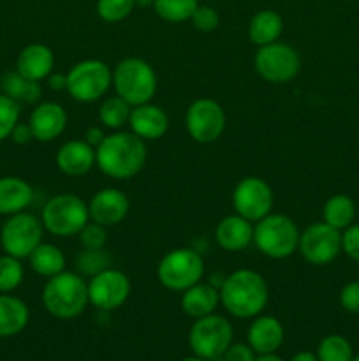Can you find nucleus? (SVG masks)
<instances>
[{
    "mask_svg": "<svg viewBox=\"0 0 359 361\" xmlns=\"http://www.w3.org/2000/svg\"><path fill=\"white\" fill-rule=\"evenodd\" d=\"M352 361H359V356H354V358H352Z\"/></svg>",
    "mask_w": 359,
    "mask_h": 361,
    "instance_id": "obj_49",
    "label": "nucleus"
},
{
    "mask_svg": "<svg viewBox=\"0 0 359 361\" xmlns=\"http://www.w3.org/2000/svg\"><path fill=\"white\" fill-rule=\"evenodd\" d=\"M132 106L123 101L118 95L104 97L102 104L99 106V120L104 127L113 130H120L125 123H129Z\"/></svg>",
    "mask_w": 359,
    "mask_h": 361,
    "instance_id": "obj_30",
    "label": "nucleus"
},
{
    "mask_svg": "<svg viewBox=\"0 0 359 361\" xmlns=\"http://www.w3.org/2000/svg\"><path fill=\"white\" fill-rule=\"evenodd\" d=\"M136 9V0H97V14L108 23H118Z\"/></svg>",
    "mask_w": 359,
    "mask_h": 361,
    "instance_id": "obj_35",
    "label": "nucleus"
},
{
    "mask_svg": "<svg viewBox=\"0 0 359 361\" xmlns=\"http://www.w3.org/2000/svg\"><path fill=\"white\" fill-rule=\"evenodd\" d=\"M215 242L227 252H241L253 243V224L241 215H227L215 228Z\"/></svg>",
    "mask_w": 359,
    "mask_h": 361,
    "instance_id": "obj_21",
    "label": "nucleus"
},
{
    "mask_svg": "<svg viewBox=\"0 0 359 361\" xmlns=\"http://www.w3.org/2000/svg\"><path fill=\"white\" fill-rule=\"evenodd\" d=\"M355 219V203L347 194H334L324 203L322 221L331 228L344 231L348 226L354 224Z\"/></svg>",
    "mask_w": 359,
    "mask_h": 361,
    "instance_id": "obj_28",
    "label": "nucleus"
},
{
    "mask_svg": "<svg viewBox=\"0 0 359 361\" xmlns=\"http://www.w3.org/2000/svg\"><path fill=\"white\" fill-rule=\"evenodd\" d=\"M218 303H220V293L211 284L197 282L196 286L182 293V309L192 319L215 314Z\"/></svg>",
    "mask_w": 359,
    "mask_h": 361,
    "instance_id": "obj_24",
    "label": "nucleus"
},
{
    "mask_svg": "<svg viewBox=\"0 0 359 361\" xmlns=\"http://www.w3.org/2000/svg\"><path fill=\"white\" fill-rule=\"evenodd\" d=\"M28 263H30V268L35 274L46 279L55 277V275L62 274V271L65 270V256H63L62 250L56 245H53V243L42 242L41 245L28 256Z\"/></svg>",
    "mask_w": 359,
    "mask_h": 361,
    "instance_id": "obj_27",
    "label": "nucleus"
},
{
    "mask_svg": "<svg viewBox=\"0 0 359 361\" xmlns=\"http://www.w3.org/2000/svg\"><path fill=\"white\" fill-rule=\"evenodd\" d=\"M83 249H104L108 243V228L90 221L77 235Z\"/></svg>",
    "mask_w": 359,
    "mask_h": 361,
    "instance_id": "obj_37",
    "label": "nucleus"
},
{
    "mask_svg": "<svg viewBox=\"0 0 359 361\" xmlns=\"http://www.w3.org/2000/svg\"><path fill=\"white\" fill-rule=\"evenodd\" d=\"M291 361H319V358H317V355H313V353L301 351L298 353V355H296Z\"/></svg>",
    "mask_w": 359,
    "mask_h": 361,
    "instance_id": "obj_45",
    "label": "nucleus"
},
{
    "mask_svg": "<svg viewBox=\"0 0 359 361\" xmlns=\"http://www.w3.org/2000/svg\"><path fill=\"white\" fill-rule=\"evenodd\" d=\"M30 321L28 305L18 296L0 293V338L14 337L27 328Z\"/></svg>",
    "mask_w": 359,
    "mask_h": 361,
    "instance_id": "obj_25",
    "label": "nucleus"
},
{
    "mask_svg": "<svg viewBox=\"0 0 359 361\" xmlns=\"http://www.w3.org/2000/svg\"><path fill=\"white\" fill-rule=\"evenodd\" d=\"M224 361H256V353L248 344H231L224 353Z\"/></svg>",
    "mask_w": 359,
    "mask_h": 361,
    "instance_id": "obj_41",
    "label": "nucleus"
},
{
    "mask_svg": "<svg viewBox=\"0 0 359 361\" xmlns=\"http://www.w3.org/2000/svg\"><path fill=\"white\" fill-rule=\"evenodd\" d=\"M190 21H192L194 28H197L199 32H213L217 30L218 25H220V14L217 13V9H213V7L210 6H197V9L194 11L192 18H190Z\"/></svg>",
    "mask_w": 359,
    "mask_h": 361,
    "instance_id": "obj_38",
    "label": "nucleus"
},
{
    "mask_svg": "<svg viewBox=\"0 0 359 361\" xmlns=\"http://www.w3.org/2000/svg\"><path fill=\"white\" fill-rule=\"evenodd\" d=\"M146 141L134 133L115 130L95 148V166L113 180H129L144 168Z\"/></svg>",
    "mask_w": 359,
    "mask_h": 361,
    "instance_id": "obj_1",
    "label": "nucleus"
},
{
    "mask_svg": "<svg viewBox=\"0 0 359 361\" xmlns=\"http://www.w3.org/2000/svg\"><path fill=\"white\" fill-rule=\"evenodd\" d=\"M253 66L264 81L285 85L294 80L301 71V56L292 46L277 41L257 49Z\"/></svg>",
    "mask_w": 359,
    "mask_h": 361,
    "instance_id": "obj_11",
    "label": "nucleus"
},
{
    "mask_svg": "<svg viewBox=\"0 0 359 361\" xmlns=\"http://www.w3.org/2000/svg\"><path fill=\"white\" fill-rule=\"evenodd\" d=\"M317 358L319 361H352L354 353H352L351 342L341 335H327L320 341L319 349H317Z\"/></svg>",
    "mask_w": 359,
    "mask_h": 361,
    "instance_id": "obj_33",
    "label": "nucleus"
},
{
    "mask_svg": "<svg viewBox=\"0 0 359 361\" xmlns=\"http://www.w3.org/2000/svg\"><path fill=\"white\" fill-rule=\"evenodd\" d=\"M341 309L351 314H359V281L347 282L340 291Z\"/></svg>",
    "mask_w": 359,
    "mask_h": 361,
    "instance_id": "obj_40",
    "label": "nucleus"
},
{
    "mask_svg": "<svg viewBox=\"0 0 359 361\" xmlns=\"http://www.w3.org/2000/svg\"><path fill=\"white\" fill-rule=\"evenodd\" d=\"M275 204L273 190L266 180L259 176H246L239 180L232 190V208L234 214L256 224L257 221L271 214Z\"/></svg>",
    "mask_w": 359,
    "mask_h": 361,
    "instance_id": "obj_14",
    "label": "nucleus"
},
{
    "mask_svg": "<svg viewBox=\"0 0 359 361\" xmlns=\"http://www.w3.org/2000/svg\"><path fill=\"white\" fill-rule=\"evenodd\" d=\"M34 140L41 143H49L63 134L67 127V111L62 104L53 101L41 102L34 108L28 118Z\"/></svg>",
    "mask_w": 359,
    "mask_h": 361,
    "instance_id": "obj_17",
    "label": "nucleus"
},
{
    "mask_svg": "<svg viewBox=\"0 0 359 361\" xmlns=\"http://www.w3.org/2000/svg\"><path fill=\"white\" fill-rule=\"evenodd\" d=\"M284 32V20L273 9H263L250 18L248 37L256 46H266L277 42Z\"/></svg>",
    "mask_w": 359,
    "mask_h": 361,
    "instance_id": "obj_26",
    "label": "nucleus"
},
{
    "mask_svg": "<svg viewBox=\"0 0 359 361\" xmlns=\"http://www.w3.org/2000/svg\"><path fill=\"white\" fill-rule=\"evenodd\" d=\"M106 136H108V134H106L101 127H90V129H87V133H84L83 140L87 141L88 145H92L94 148H97L99 145L104 141Z\"/></svg>",
    "mask_w": 359,
    "mask_h": 361,
    "instance_id": "obj_43",
    "label": "nucleus"
},
{
    "mask_svg": "<svg viewBox=\"0 0 359 361\" xmlns=\"http://www.w3.org/2000/svg\"><path fill=\"white\" fill-rule=\"evenodd\" d=\"M42 236H44V226L41 219L25 210L9 215L4 222L0 229V245L4 254H9L18 259H28V256L42 243Z\"/></svg>",
    "mask_w": 359,
    "mask_h": 361,
    "instance_id": "obj_9",
    "label": "nucleus"
},
{
    "mask_svg": "<svg viewBox=\"0 0 359 361\" xmlns=\"http://www.w3.org/2000/svg\"><path fill=\"white\" fill-rule=\"evenodd\" d=\"M204 275V261L197 250L190 247L172 249L158 261L157 279L165 289L183 293L201 282Z\"/></svg>",
    "mask_w": 359,
    "mask_h": 361,
    "instance_id": "obj_7",
    "label": "nucleus"
},
{
    "mask_svg": "<svg viewBox=\"0 0 359 361\" xmlns=\"http://www.w3.org/2000/svg\"><path fill=\"white\" fill-rule=\"evenodd\" d=\"M48 87L55 92L67 90V74L51 73L48 76Z\"/></svg>",
    "mask_w": 359,
    "mask_h": 361,
    "instance_id": "obj_44",
    "label": "nucleus"
},
{
    "mask_svg": "<svg viewBox=\"0 0 359 361\" xmlns=\"http://www.w3.org/2000/svg\"><path fill=\"white\" fill-rule=\"evenodd\" d=\"M130 210V201L125 192L115 187H106L99 192L94 194V197L88 203V214L90 221L104 226V228H113L123 222Z\"/></svg>",
    "mask_w": 359,
    "mask_h": 361,
    "instance_id": "obj_16",
    "label": "nucleus"
},
{
    "mask_svg": "<svg viewBox=\"0 0 359 361\" xmlns=\"http://www.w3.org/2000/svg\"><path fill=\"white\" fill-rule=\"evenodd\" d=\"M2 94L9 95L14 101L18 102H28V104H34L39 102L42 95V87L39 81H30L27 78L21 76L18 71L14 73H7L2 78Z\"/></svg>",
    "mask_w": 359,
    "mask_h": 361,
    "instance_id": "obj_29",
    "label": "nucleus"
},
{
    "mask_svg": "<svg viewBox=\"0 0 359 361\" xmlns=\"http://www.w3.org/2000/svg\"><path fill=\"white\" fill-rule=\"evenodd\" d=\"M232 344V326L225 317L210 314L194 321L189 331V345L194 355L204 360H218Z\"/></svg>",
    "mask_w": 359,
    "mask_h": 361,
    "instance_id": "obj_10",
    "label": "nucleus"
},
{
    "mask_svg": "<svg viewBox=\"0 0 359 361\" xmlns=\"http://www.w3.org/2000/svg\"><path fill=\"white\" fill-rule=\"evenodd\" d=\"M155 0H136V7H150L153 6Z\"/></svg>",
    "mask_w": 359,
    "mask_h": 361,
    "instance_id": "obj_47",
    "label": "nucleus"
},
{
    "mask_svg": "<svg viewBox=\"0 0 359 361\" xmlns=\"http://www.w3.org/2000/svg\"><path fill=\"white\" fill-rule=\"evenodd\" d=\"M220 303L231 316L238 319H252L260 316L270 300V291L263 275L256 270L241 268L222 281Z\"/></svg>",
    "mask_w": 359,
    "mask_h": 361,
    "instance_id": "obj_2",
    "label": "nucleus"
},
{
    "mask_svg": "<svg viewBox=\"0 0 359 361\" xmlns=\"http://www.w3.org/2000/svg\"><path fill=\"white\" fill-rule=\"evenodd\" d=\"M199 0H155L153 9L158 18L169 23H182L192 18Z\"/></svg>",
    "mask_w": 359,
    "mask_h": 361,
    "instance_id": "obj_32",
    "label": "nucleus"
},
{
    "mask_svg": "<svg viewBox=\"0 0 359 361\" xmlns=\"http://www.w3.org/2000/svg\"><path fill=\"white\" fill-rule=\"evenodd\" d=\"M111 263H113V257L111 254L106 250V247L104 249L80 250V254L76 256V261H74L77 274L88 279L95 277V275H99L101 271L111 268Z\"/></svg>",
    "mask_w": 359,
    "mask_h": 361,
    "instance_id": "obj_31",
    "label": "nucleus"
},
{
    "mask_svg": "<svg viewBox=\"0 0 359 361\" xmlns=\"http://www.w3.org/2000/svg\"><path fill=\"white\" fill-rule=\"evenodd\" d=\"M246 341L257 355H271L284 342V326L273 316H257L246 331Z\"/></svg>",
    "mask_w": 359,
    "mask_h": 361,
    "instance_id": "obj_22",
    "label": "nucleus"
},
{
    "mask_svg": "<svg viewBox=\"0 0 359 361\" xmlns=\"http://www.w3.org/2000/svg\"><path fill=\"white\" fill-rule=\"evenodd\" d=\"M56 166L67 176H83L95 166V148L84 140H70L56 152Z\"/></svg>",
    "mask_w": 359,
    "mask_h": 361,
    "instance_id": "obj_19",
    "label": "nucleus"
},
{
    "mask_svg": "<svg viewBox=\"0 0 359 361\" xmlns=\"http://www.w3.org/2000/svg\"><path fill=\"white\" fill-rule=\"evenodd\" d=\"M20 102L6 94H0V141L7 140L20 122Z\"/></svg>",
    "mask_w": 359,
    "mask_h": 361,
    "instance_id": "obj_36",
    "label": "nucleus"
},
{
    "mask_svg": "<svg viewBox=\"0 0 359 361\" xmlns=\"http://www.w3.org/2000/svg\"><path fill=\"white\" fill-rule=\"evenodd\" d=\"M25 279V268L21 259L4 254L0 256V293H13Z\"/></svg>",
    "mask_w": 359,
    "mask_h": 361,
    "instance_id": "obj_34",
    "label": "nucleus"
},
{
    "mask_svg": "<svg viewBox=\"0 0 359 361\" xmlns=\"http://www.w3.org/2000/svg\"><path fill=\"white\" fill-rule=\"evenodd\" d=\"M185 127L189 136L197 143H215L225 130L224 108L215 99H196L187 109Z\"/></svg>",
    "mask_w": 359,
    "mask_h": 361,
    "instance_id": "obj_12",
    "label": "nucleus"
},
{
    "mask_svg": "<svg viewBox=\"0 0 359 361\" xmlns=\"http://www.w3.org/2000/svg\"><path fill=\"white\" fill-rule=\"evenodd\" d=\"M130 133L136 134L143 141H157L168 133L169 118L164 109L157 104L134 106L129 118Z\"/></svg>",
    "mask_w": 359,
    "mask_h": 361,
    "instance_id": "obj_18",
    "label": "nucleus"
},
{
    "mask_svg": "<svg viewBox=\"0 0 359 361\" xmlns=\"http://www.w3.org/2000/svg\"><path fill=\"white\" fill-rule=\"evenodd\" d=\"M182 361H208V360L199 358V356H192V358H185V360H182Z\"/></svg>",
    "mask_w": 359,
    "mask_h": 361,
    "instance_id": "obj_48",
    "label": "nucleus"
},
{
    "mask_svg": "<svg viewBox=\"0 0 359 361\" xmlns=\"http://www.w3.org/2000/svg\"><path fill=\"white\" fill-rule=\"evenodd\" d=\"M132 284L122 270L108 268L88 281V300L90 305L102 312L120 309L129 300Z\"/></svg>",
    "mask_w": 359,
    "mask_h": 361,
    "instance_id": "obj_15",
    "label": "nucleus"
},
{
    "mask_svg": "<svg viewBox=\"0 0 359 361\" xmlns=\"http://www.w3.org/2000/svg\"><path fill=\"white\" fill-rule=\"evenodd\" d=\"M113 87V71L102 60H81L67 73V92L77 102L104 99Z\"/></svg>",
    "mask_w": 359,
    "mask_h": 361,
    "instance_id": "obj_8",
    "label": "nucleus"
},
{
    "mask_svg": "<svg viewBox=\"0 0 359 361\" xmlns=\"http://www.w3.org/2000/svg\"><path fill=\"white\" fill-rule=\"evenodd\" d=\"M53 67H55V53L49 46L39 42L25 46L16 60L18 73L27 80L39 81V83L48 80L49 74L53 73Z\"/></svg>",
    "mask_w": 359,
    "mask_h": 361,
    "instance_id": "obj_20",
    "label": "nucleus"
},
{
    "mask_svg": "<svg viewBox=\"0 0 359 361\" xmlns=\"http://www.w3.org/2000/svg\"><path fill=\"white\" fill-rule=\"evenodd\" d=\"M298 252L306 263L313 267H326L333 263L341 252V231L326 222H315L299 235Z\"/></svg>",
    "mask_w": 359,
    "mask_h": 361,
    "instance_id": "obj_13",
    "label": "nucleus"
},
{
    "mask_svg": "<svg viewBox=\"0 0 359 361\" xmlns=\"http://www.w3.org/2000/svg\"><path fill=\"white\" fill-rule=\"evenodd\" d=\"M88 303V282L77 271L63 270L48 279L42 289V305L56 319H74Z\"/></svg>",
    "mask_w": 359,
    "mask_h": 361,
    "instance_id": "obj_3",
    "label": "nucleus"
},
{
    "mask_svg": "<svg viewBox=\"0 0 359 361\" xmlns=\"http://www.w3.org/2000/svg\"><path fill=\"white\" fill-rule=\"evenodd\" d=\"M256 361H284V360L278 358L275 353H271V355H260L259 358H256Z\"/></svg>",
    "mask_w": 359,
    "mask_h": 361,
    "instance_id": "obj_46",
    "label": "nucleus"
},
{
    "mask_svg": "<svg viewBox=\"0 0 359 361\" xmlns=\"http://www.w3.org/2000/svg\"><path fill=\"white\" fill-rule=\"evenodd\" d=\"M34 201V189L27 180L20 176H2L0 178V215L20 214Z\"/></svg>",
    "mask_w": 359,
    "mask_h": 361,
    "instance_id": "obj_23",
    "label": "nucleus"
},
{
    "mask_svg": "<svg viewBox=\"0 0 359 361\" xmlns=\"http://www.w3.org/2000/svg\"><path fill=\"white\" fill-rule=\"evenodd\" d=\"M41 222L44 231L51 233L56 238L77 236L81 229L90 222L88 203H84L76 194H56L49 197L42 207Z\"/></svg>",
    "mask_w": 359,
    "mask_h": 361,
    "instance_id": "obj_5",
    "label": "nucleus"
},
{
    "mask_svg": "<svg viewBox=\"0 0 359 361\" xmlns=\"http://www.w3.org/2000/svg\"><path fill=\"white\" fill-rule=\"evenodd\" d=\"M9 137L16 145H27V143H30L32 140H34V134H32V129H30V126H28V122L27 123L18 122Z\"/></svg>",
    "mask_w": 359,
    "mask_h": 361,
    "instance_id": "obj_42",
    "label": "nucleus"
},
{
    "mask_svg": "<svg viewBox=\"0 0 359 361\" xmlns=\"http://www.w3.org/2000/svg\"><path fill=\"white\" fill-rule=\"evenodd\" d=\"M299 229L291 217L270 214L253 224V243L264 256L285 259L298 250Z\"/></svg>",
    "mask_w": 359,
    "mask_h": 361,
    "instance_id": "obj_6",
    "label": "nucleus"
},
{
    "mask_svg": "<svg viewBox=\"0 0 359 361\" xmlns=\"http://www.w3.org/2000/svg\"><path fill=\"white\" fill-rule=\"evenodd\" d=\"M341 252L359 263V224H351L341 231Z\"/></svg>",
    "mask_w": 359,
    "mask_h": 361,
    "instance_id": "obj_39",
    "label": "nucleus"
},
{
    "mask_svg": "<svg viewBox=\"0 0 359 361\" xmlns=\"http://www.w3.org/2000/svg\"><path fill=\"white\" fill-rule=\"evenodd\" d=\"M157 74L153 67L143 59L129 56L116 63L113 69V88L116 95L130 106H139L151 102L157 94Z\"/></svg>",
    "mask_w": 359,
    "mask_h": 361,
    "instance_id": "obj_4",
    "label": "nucleus"
}]
</instances>
